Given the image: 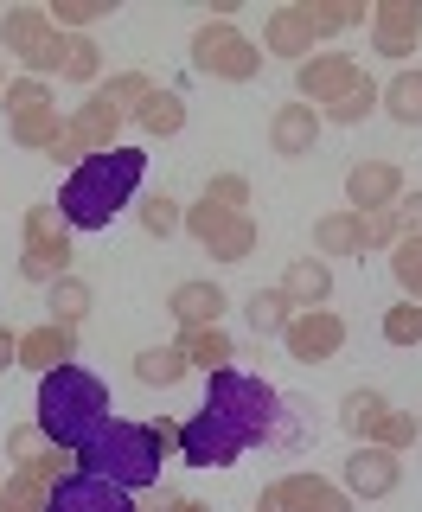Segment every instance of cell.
Segmentation results:
<instances>
[{"label":"cell","mask_w":422,"mask_h":512,"mask_svg":"<svg viewBox=\"0 0 422 512\" xmlns=\"http://www.w3.org/2000/svg\"><path fill=\"white\" fill-rule=\"evenodd\" d=\"M397 237H403L397 205H391V212H359V250H391Z\"/></svg>","instance_id":"obj_40"},{"label":"cell","mask_w":422,"mask_h":512,"mask_svg":"<svg viewBox=\"0 0 422 512\" xmlns=\"http://www.w3.org/2000/svg\"><path fill=\"white\" fill-rule=\"evenodd\" d=\"M148 180V154L141 148H109L71 167V180L58 186V218L71 231H109V218L122 205H135V186Z\"/></svg>","instance_id":"obj_3"},{"label":"cell","mask_w":422,"mask_h":512,"mask_svg":"<svg viewBox=\"0 0 422 512\" xmlns=\"http://www.w3.org/2000/svg\"><path fill=\"white\" fill-rule=\"evenodd\" d=\"M186 372H192V365L180 359V346H148V352H135V378L154 384V391H173Z\"/></svg>","instance_id":"obj_31"},{"label":"cell","mask_w":422,"mask_h":512,"mask_svg":"<svg viewBox=\"0 0 422 512\" xmlns=\"http://www.w3.org/2000/svg\"><path fill=\"white\" fill-rule=\"evenodd\" d=\"M173 346H180V359L192 365V372H205V378L224 372V365L237 359V340L224 327H180V340H173Z\"/></svg>","instance_id":"obj_24"},{"label":"cell","mask_w":422,"mask_h":512,"mask_svg":"<svg viewBox=\"0 0 422 512\" xmlns=\"http://www.w3.org/2000/svg\"><path fill=\"white\" fill-rule=\"evenodd\" d=\"M371 109H378V77L365 71L359 84H352L346 96H339V103H327V109H320V122H346V128H352V122H365Z\"/></svg>","instance_id":"obj_34"},{"label":"cell","mask_w":422,"mask_h":512,"mask_svg":"<svg viewBox=\"0 0 422 512\" xmlns=\"http://www.w3.org/2000/svg\"><path fill=\"white\" fill-rule=\"evenodd\" d=\"M275 423H282L275 384L224 365V372H211V391H205L199 416L180 423V455L192 461V468H237L256 442L275 436Z\"/></svg>","instance_id":"obj_1"},{"label":"cell","mask_w":422,"mask_h":512,"mask_svg":"<svg viewBox=\"0 0 422 512\" xmlns=\"http://www.w3.org/2000/svg\"><path fill=\"white\" fill-rule=\"evenodd\" d=\"M205 199L224 205V212H250V180H243V173H211V180H205Z\"/></svg>","instance_id":"obj_41"},{"label":"cell","mask_w":422,"mask_h":512,"mask_svg":"<svg viewBox=\"0 0 422 512\" xmlns=\"http://www.w3.org/2000/svg\"><path fill=\"white\" fill-rule=\"evenodd\" d=\"M7 365H20V333L0 327V372H7Z\"/></svg>","instance_id":"obj_45"},{"label":"cell","mask_w":422,"mask_h":512,"mask_svg":"<svg viewBox=\"0 0 422 512\" xmlns=\"http://www.w3.org/2000/svg\"><path fill=\"white\" fill-rule=\"evenodd\" d=\"M58 480H64V448H45V455L20 461L7 474V487H0V512H45Z\"/></svg>","instance_id":"obj_14"},{"label":"cell","mask_w":422,"mask_h":512,"mask_svg":"<svg viewBox=\"0 0 422 512\" xmlns=\"http://www.w3.org/2000/svg\"><path fill=\"white\" fill-rule=\"evenodd\" d=\"M282 346H288L295 365H327V359L346 352V320H339L333 308H307V314H295L282 327Z\"/></svg>","instance_id":"obj_12"},{"label":"cell","mask_w":422,"mask_h":512,"mask_svg":"<svg viewBox=\"0 0 422 512\" xmlns=\"http://www.w3.org/2000/svg\"><path fill=\"white\" fill-rule=\"evenodd\" d=\"M77 359V327H58V320H39V327L20 333V365H32V372H58V365Z\"/></svg>","instance_id":"obj_21"},{"label":"cell","mask_w":422,"mask_h":512,"mask_svg":"<svg viewBox=\"0 0 422 512\" xmlns=\"http://www.w3.org/2000/svg\"><path fill=\"white\" fill-rule=\"evenodd\" d=\"M314 250L320 256H359V212H327L314 224Z\"/></svg>","instance_id":"obj_33"},{"label":"cell","mask_w":422,"mask_h":512,"mask_svg":"<svg viewBox=\"0 0 422 512\" xmlns=\"http://www.w3.org/2000/svg\"><path fill=\"white\" fill-rule=\"evenodd\" d=\"M0 52L20 58L32 77H52L64 64V32L52 26L45 7H7V20H0Z\"/></svg>","instance_id":"obj_7"},{"label":"cell","mask_w":422,"mask_h":512,"mask_svg":"<svg viewBox=\"0 0 422 512\" xmlns=\"http://www.w3.org/2000/svg\"><path fill=\"white\" fill-rule=\"evenodd\" d=\"M71 224L58 218V205H26L20 218V276L52 288L58 276H71Z\"/></svg>","instance_id":"obj_5"},{"label":"cell","mask_w":422,"mask_h":512,"mask_svg":"<svg viewBox=\"0 0 422 512\" xmlns=\"http://www.w3.org/2000/svg\"><path fill=\"white\" fill-rule=\"evenodd\" d=\"M135 128H141V135H154V141L180 135V128H186V96L180 90H154L148 103L135 109Z\"/></svg>","instance_id":"obj_28"},{"label":"cell","mask_w":422,"mask_h":512,"mask_svg":"<svg viewBox=\"0 0 422 512\" xmlns=\"http://www.w3.org/2000/svg\"><path fill=\"white\" fill-rule=\"evenodd\" d=\"M339 423L352 429V442H378V448H397V455L416 442V416L391 410V397H384V391H346Z\"/></svg>","instance_id":"obj_11"},{"label":"cell","mask_w":422,"mask_h":512,"mask_svg":"<svg viewBox=\"0 0 422 512\" xmlns=\"http://www.w3.org/2000/svg\"><path fill=\"white\" fill-rule=\"evenodd\" d=\"M384 340H391V346H422V308H416V301L384 308Z\"/></svg>","instance_id":"obj_39"},{"label":"cell","mask_w":422,"mask_h":512,"mask_svg":"<svg viewBox=\"0 0 422 512\" xmlns=\"http://www.w3.org/2000/svg\"><path fill=\"white\" fill-rule=\"evenodd\" d=\"M314 141H320V109L314 103H275V116H269V148L275 154H282V160H307Z\"/></svg>","instance_id":"obj_20"},{"label":"cell","mask_w":422,"mask_h":512,"mask_svg":"<svg viewBox=\"0 0 422 512\" xmlns=\"http://www.w3.org/2000/svg\"><path fill=\"white\" fill-rule=\"evenodd\" d=\"M416 45H422V0H378L371 7V52L403 64Z\"/></svg>","instance_id":"obj_18"},{"label":"cell","mask_w":422,"mask_h":512,"mask_svg":"<svg viewBox=\"0 0 422 512\" xmlns=\"http://www.w3.org/2000/svg\"><path fill=\"white\" fill-rule=\"evenodd\" d=\"M180 448V423H122V416H109L96 436L77 448V474H96V480H116V487L141 493V487H160V468H167V455Z\"/></svg>","instance_id":"obj_2"},{"label":"cell","mask_w":422,"mask_h":512,"mask_svg":"<svg viewBox=\"0 0 422 512\" xmlns=\"http://www.w3.org/2000/svg\"><path fill=\"white\" fill-rule=\"evenodd\" d=\"M7 116H13V141L32 154H52L58 148V135H64V122H58V103H52V84L45 77H20V84H7Z\"/></svg>","instance_id":"obj_9"},{"label":"cell","mask_w":422,"mask_h":512,"mask_svg":"<svg viewBox=\"0 0 422 512\" xmlns=\"http://www.w3.org/2000/svg\"><path fill=\"white\" fill-rule=\"evenodd\" d=\"M263 45L275 58H288V64H307L314 58V32H307V20L295 7H275L269 20H263Z\"/></svg>","instance_id":"obj_25"},{"label":"cell","mask_w":422,"mask_h":512,"mask_svg":"<svg viewBox=\"0 0 422 512\" xmlns=\"http://www.w3.org/2000/svg\"><path fill=\"white\" fill-rule=\"evenodd\" d=\"M141 231L148 237H173V231H186V212H180V199L173 192H154V199H141Z\"/></svg>","instance_id":"obj_36"},{"label":"cell","mask_w":422,"mask_h":512,"mask_svg":"<svg viewBox=\"0 0 422 512\" xmlns=\"http://www.w3.org/2000/svg\"><path fill=\"white\" fill-rule=\"evenodd\" d=\"M224 308H231V295H224L218 282H180L167 295V314L180 320V327H224Z\"/></svg>","instance_id":"obj_22"},{"label":"cell","mask_w":422,"mask_h":512,"mask_svg":"<svg viewBox=\"0 0 422 512\" xmlns=\"http://www.w3.org/2000/svg\"><path fill=\"white\" fill-rule=\"evenodd\" d=\"M122 109L109 103L103 90H90L84 103L64 116V135H58V148H52V160H90V154H109V148H122Z\"/></svg>","instance_id":"obj_10"},{"label":"cell","mask_w":422,"mask_h":512,"mask_svg":"<svg viewBox=\"0 0 422 512\" xmlns=\"http://www.w3.org/2000/svg\"><path fill=\"white\" fill-rule=\"evenodd\" d=\"M45 13H52L58 32H84L90 20H109V13H116V0H58V7H45Z\"/></svg>","instance_id":"obj_38"},{"label":"cell","mask_w":422,"mask_h":512,"mask_svg":"<svg viewBox=\"0 0 422 512\" xmlns=\"http://www.w3.org/2000/svg\"><path fill=\"white\" fill-rule=\"evenodd\" d=\"M243 314H250V327L263 333V340H282V327L295 320V301H288L282 288H256V295L243 301Z\"/></svg>","instance_id":"obj_30"},{"label":"cell","mask_w":422,"mask_h":512,"mask_svg":"<svg viewBox=\"0 0 422 512\" xmlns=\"http://www.w3.org/2000/svg\"><path fill=\"white\" fill-rule=\"evenodd\" d=\"M397 487H403V455H397V448L359 442L346 455V493H352V500H391Z\"/></svg>","instance_id":"obj_15"},{"label":"cell","mask_w":422,"mask_h":512,"mask_svg":"<svg viewBox=\"0 0 422 512\" xmlns=\"http://www.w3.org/2000/svg\"><path fill=\"white\" fill-rule=\"evenodd\" d=\"M391 276L403 288V301L422 308V237H397V244H391Z\"/></svg>","instance_id":"obj_35"},{"label":"cell","mask_w":422,"mask_h":512,"mask_svg":"<svg viewBox=\"0 0 422 512\" xmlns=\"http://www.w3.org/2000/svg\"><path fill=\"white\" fill-rule=\"evenodd\" d=\"M186 231L199 237V250L205 256H218V263H250L256 244H263V231H256V218L250 212H224V205H186Z\"/></svg>","instance_id":"obj_8"},{"label":"cell","mask_w":422,"mask_h":512,"mask_svg":"<svg viewBox=\"0 0 422 512\" xmlns=\"http://www.w3.org/2000/svg\"><path fill=\"white\" fill-rule=\"evenodd\" d=\"M32 410H39L32 423L45 429V442L64 448V455H77V448L109 423V410H116V404H109V384L71 359V365H58V372L39 378V404H32Z\"/></svg>","instance_id":"obj_4"},{"label":"cell","mask_w":422,"mask_h":512,"mask_svg":"<svg viewBox=\"0 0 422 512\" xmlns=\"http://www.w3.org/2000/svg\"><path fill=\"white\" fill-rule=\"evenodd\" d=\"M7 455H13V461H32V455H45V429H39V423L13 429V436H7Z\"/></svg>","instance_id":"obj_42"},{"label":"cell","mask_w":422,"mask_h":512,"mask_svg":"<svg viewBox=\"0 0 422 512\" xmlns=\"http://www.w3.org/2000/svg\"><path fill=\"white\" fill-rule=\"evenodd\" d=\"M103 96H109V103L122 109V116H135V109H141V103L154 96V77H148V71H116V77L103 84Z\"/></svg>","instance_id":"obj_37"},{"label":"cell","mask_w":422,"mask_h":512,"mask_svg":"<svg viewBox=\"0 0 422 512\" xmlns=\"http://www.w3.org/2000/svg\"><path fill=\"white\" fill-rule=\"evenodd\" d=\"M295 13L307 20V32H314V45L320 39H333V32H352L365 20V0H295Z\"/></svg>","instance_id":"obj_27"},{"label":"cell","mask_w":422,"mask_h":512,"mask_svg":"<svg viewBox=\"0 0 422 512\" xmlns=\"http://www.w3.org/2000/svg\"><path fill=\"white\" fill-rule=\"evenodd\" d=\"M346 199H352V212H391L403 199V167L397 160H359L346 173Z\"/></svg>","instance_id":"obj_19"},{"label":"cell","mask_w":422,"mask_h":512,"mask_svg":"<svg viewBox=\"0 0 422 512\" xmlns=\"http://www.w3.org/2000/svg\"><path fill=\"white\" fill-rule=\"evenodd\" d=\"M282 295L295 301V314L327 308V301H333V263H327V256H295L288 276H282Z\"/></svg>","instance_id":"obj_23"},{"label":"cell","mask_w":422,"mask_h":512,"mask_svg":"<svg viewBox=\"0 0 422 512\" xmlns=\"http://www.w3.org/2000/svg\"><path fill=\"white\" fill-rule=\"evenodd\" d=\"M90 282L84 276H58L52 288H45V308H52V314H45V320H58V327H77V320H84L90 314Z\"/></svg>","instance_id":"obj_29"},{"label":"cell","mask_w":422,"mask_h":512,"mask_svg":"<svg viewBox=\"0 0 422 512\" xmlns=\"http://www.w3.org/2000/svg\"><path fill=\"white\" fill-rule=\"evenodd\" d=\"M256 512H352V493L320 474H282L275 487H263Z\"/></svg>","instance_id":"obj_13"},{"label":"cell","mask_w":422,"mask_h":512,"mask_svg":"<svg viewBox=\"0 0 422 512\" xmlns=\"http://www.w3.org/2000/svg\"><path fill=\"white\" fill-rule=\"evenodd\" d=\"M192 71L218 77V84H250V77L263 71V45L231 20H211V26L192 32Z\"/></svg>","instance_id":"obj_6"},{"label":"cell","mask_w":422,"mask_h":512,"mask_svg":"<svg viewBox=\"0 0 422 512\" xmlns=\"http://www.w3.org/2000/svg\"><path fill=\"white\" fill-rule=\"evenodd\" d=\"M45 512H141L135 493L116 487V480H96V474H64L52 487V500H45Z\"/></svg>","instance_id":"obj_17"},{"label":"cell","mask_w":422,"mask_h":512,"mask_svg":"<svg viewBox=\"0 0 422 512\" xmlns=\"http://www.w3.org/2000/svg\"><path fill=\"white\" fill-rule=\"evenodd\" d=\"M160 512H211V506L192 500V493H167V500H160Z\"/></svg>","instance_id":"obj_44"},{"label":"cell","mask_w":422,"mask_h":512,"mask_svg":"<svg viewBox=\"0 0 422 512\" xmlns=\"http://www.w3.org/2000/svg\"><path fill=\"white\" fill-rule=\"evenodd\" d=\"M359 77H365V64L346 58V52H314L307 64H295V90H301V103H314V109L339 103Z\"/></svg>","instance_id":"obj_16"},{"label":"cell","mask_w":422,"mask_h":512,"mask_svg":"<svg viewBox=\"0 0 422 512\" xmlns=\"http://www.w3.org/2000/svg\"><path fill=\"white\" fill-rule=\"evenodd\" d=\"M64 84H96L103 77V52H96L90 32H64V64H58Z\"/></svg>","instance_id":"obj_32"},{"label":"cell","mask_w":422,"mask_h":512,"mask_svg":"<svg viewBox=\"0 0 422 512\" xmlns=\"http://www.w3.org/2000/svg\"><path fill=\"white\" fill-rule=\"evenodd\" d=\"M0 96H7V64H0Z\"/></svg>","instance_id":"obj_46"},{"label":"cell","mask_w":422,"mask_h":512,"mask_svg":"<svg viewBox=\"0 0 422 512\" xmlns=\"http://www.w3.org/2000/svg\"><path fill=\"white\" fill-rule=\"evenodd\" d=\"M397 224H403V237H422V192H403L397 199Z\"/></svg>","instance_id":"obj_43"},{"label":"cell","mask_w":422,"mask_h":512,"mask_svg":"<svg viewBox=\"0 0 422 512\" xmlns=\"http://www.w3.org/2000/svg\"><path fill=\"white\" fill-rule=\"evenodd\" d=\"M378 109L391 122H403V128H422V64H416V71L403 64L391 84H378Z\"/></svg>","instance_id":"obj_26"}]
</instances>
